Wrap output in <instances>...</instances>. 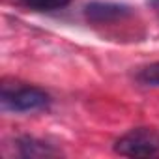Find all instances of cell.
<instances>
[{
  "label": "cell",
  "instance_id": "cell-7",
  "mask_svg": "<svg viewBox=\"0 0 159 159\" xmlns=\"http://www.w3.org/2000/svg\"><path fill=\"white\" fill-rule=\"evenodd\" d=\"M148 4H150V6L155 10V13L159 15V0H148Z\"/></svg>",
  "mask_w": 159,
  "mask_h": 159
},
{
  "label": "cell",
  "instance_id": "cell-6",
  "mask_svg": "<svg viewBox=\"0 0 159 159\" xmlns=\"http://www.w3.org/2000/svg\"><path fill=\"white\" fill-rule=\"evenodd\" d=\"M21 2L36 11H54V10H62L66 8L71 0H21Z\"/></svg>",
  "mask_w": 159,
  "mask_h": 159
},
{
  "label": "cell",
  "instance_id": "cell-4",
  "mask_svg": "<svg viewBox=\"0 0 159 159\" xmlns=\"http://www.w3.org/2000/svg\"><path fill=\"white\" fill-rule=\"evenodd\" d=\"M15 148H17V153L21 157H54V155H60V150H56L52 144L41 140V139H36V137H19L15 140Z\"/></svg>",
  "mask_w": 159,
  "mask_h": 159
},
{
  "label": "cell",
  "instance_id": "cell-3",
  "mask_svg": "<svg viewBox=\"0 0 159 159\" xmlns=\"http://www.w3.org/2000/svg\"><path fill=\"white\" fill-rule=\"evenodd\" d=\"M133 13V10L127 4H118V2H90L84 6V17L88 19V23L92 25H111V23H118L125 17H129Z\"/></svg>",
  "mask_w": 159,
  "mask_h": 159
},
{
  "label": "cell",
  "instance_id": "cell-2",
  "mask_svg": "<svg viewBox=\"0 0 159 159\" xmlns=\"http://www.w3.org/2000/svg\"><path fill=\"white\" fill-rule=\"evenodd\" d=\"M114 152L124 157H159V131L135 127L114 142Z\"/></svg>",
  "mask_w": 159,
  "mask_h": 159
},
{
  "label": "cell",
  "instance_id": "cell-5",
  "mask_svg": "<svg viewBox=\"0 0 159 159\" xmlns=\"http://www.w3.org/2000/svg\"><path fill=\"white\" fill-rule=\"evenodd\" d=\"M137 81L144 86H152V88H159V62H153L146 67H142L137 73Z\"/></svg>",
  "mask_w": 159,
  "mask_h": 159
},
{
  "label": "cell",
  "instance_id": "cell-1",
  "mask_svg": "<svg viewBox=\"0 0 159 159\" xmlns=\"http://www.w3.org/2000/svg\"><path fill=\"white\" fill-rule=\"evenodd\" d=\"M51 98L47 92L36 86H11L8 83L2 84L0 105L6 112H38L47 109Z\"/></svg>",
  "mask_w": 159,
  "mask_h": 159
}]
</instances>
